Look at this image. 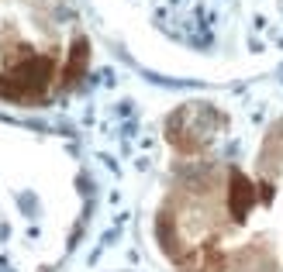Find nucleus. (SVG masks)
Wrapping results in <instances>:
<instances>
[{"label": "nucleus", "instance_id": "nucleus-1", "mask_svg": "<svg viewBox=\"0 0 283 272\" xmlns=\"http://www.w3.org/2000/svg\"><path fill=\"white\" fill-rule=\"evenodd\" d=\"M149 24L197 56L283 48V0H135Z\"/></svg>", "mask_w": 283, "mask_h": 272}, {"label": "nucleus", "instance_id": "nucleus-2", "mask_svg": "<svg viewBox=\"0 0 283 272\" xmlns=\"http://www.w3.org/2000/svg\"><path fill=\"white\" fill-rule=\"evenodd\" d=\"M24 241H21V221L11 214L7 200L0 193V272L24 269Z\"/></svg>", "mask_w": 283, "mask_h": 272}]
</instances>
